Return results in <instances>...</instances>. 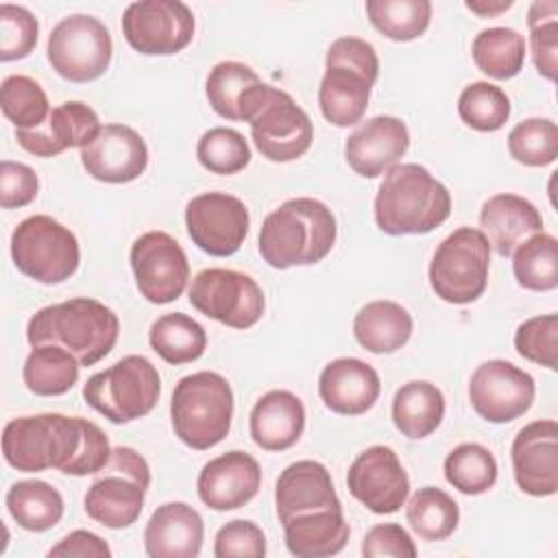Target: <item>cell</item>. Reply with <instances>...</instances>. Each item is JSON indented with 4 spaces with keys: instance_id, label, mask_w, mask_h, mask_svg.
Here are the masks:
<instances>
[{
    "instance_id": "6da1fadb",
    "label": "cell",
    "mask_w": 558,
    "mask_h": 558,
    "mask_svg": "<svg viewBox=\"0 0 558 558\" xmlns=\"http://www.w3.org/2000/svg\"><path fill=\"white\" fill-rule=\"evenodd\" d=\"M2 456L22 473L57 469L65 475H96L109 460L107 434L83 416L57 412L17 416L4 425Z\"/></svg>"
},
{
    "instance_id": "7a4b0ae2",
    "label": "cell",
    "mask_w": 558,
    "mask_h": 558,
    "mask_svg": "<svg viewBox=\"0 0 558 558\" xmlns=\"http://www.w3.org/2000/svg\"><path fill=\"white\" fill-rule=\"evenodd\" d=\"M336 235L333 211L318 198L301 196L281 203L264 218L257 246L268 266L286 270L325 259Z\"/></svg>"
},
{
    "instance_id": "3957f363",
    "label": "cell",
    "mask_w": 558,
    "mask_h": 558,
    "mask_svg": "<svg viewBox=\"0 0 558 558\" xmlns=\"http://www.w3.org/2000/svg\"><path fill=\"white\" fill-rule=\"evenodd\" d=\"M118 314L89 296H74L37 310L26 325L31 347L57 344L70 351L81 366H94L116 347Z\"/></svg>"
},
{
    "instance_id": "277c9868",
    "label": "cell",
    "mask_w": 558,
    "mask_h": 558,
    "mask_svg": "<svg viewBox=\"0 0 558 558\" xmlns=\"http://www.w3.org/2000/svg\"><path fill=\"white\" fill-rule=\"evenodd\" d=\"M451 214L449 190L418 163H395L375 196V222L386 235H423Z\"/></svg>"
},
{
    "instance_id": "5b68a950",
    "label": "cell",
    "mask_w": 558,
    "mask_h": 558,
    "mask_svg": "<svg viewBox=\"0 0 558 558\" xmlns=\"http://www.w3.org/2000/svg\"><path fill=\"white\" fill-rule=\"evenodd\" d=\"M377 74L379 59L373 44L353 35L331 41L318 87L323 118L340 129L362 122Z\"/></svg>"
},
{
    "instance_id": "8992f818",
    "label": "cell",
    "mask_w": 558,
    "mask_h": 558,
    "mask_svg": "<svg viewBox=\"0 0 558 558\" xmlns=\"http://www.w3.org/2000/svg\"><path fill=\"white\" fill-rule=\"evenodd\" d=\"M240 120L251 124V137L262 157L286 163L303 157L314 140V124L294 98L268 83L251 85L238 105Z\"/></svg>"
},
{
    "instance_id": "52a82bcc",
    "label": "cell",
    "mask_w": 558,
    "mask_h": 558,
    "mask_svg": "<svg viewBox=\"0 0 558 558\" xmlns=\"http://www.w3.org/2000/svg\"><path fill=\"white\" fill-rule=\"evenodd\" d=\"M233 390L214 371H198L177 381L170 399L174 436L190 449L205 451L222 442L231 429Z\"/></svg>"
},
{
    "instance_id": "ba28073f",
    "label": "cell",
    "mask_w": 558,
    "mask_h": 558,
    "mask_svg": "<svg viewBox=\"0 0 558 558\" xmlns=\"http://www.w3.org/2000/svg\"><path fill=\"white\" fill-rule=\"evenodd\" d=\"M148 486L150 466L146 458L133 447H111L107 464L96 473L85 493V512L109 530L129 527L144 510Z\"/></svg>"
},
{
    "instance_id": "9c48e42d",
    "label": "cell",
    "mask_w": 558,
    "mask_h": 558,
    "mask_svg": "<svg viewBox=\"0 0 558 558\" xmlns=\"http://www.w3.org/2000/svg\"><path fill=\"white\" fill-rule=\"evenodd\" d=\"M161 377L144 355H124L94 373L83 386L85 403L107 421L122 425L146 416L159 401Z\"/></svg>"
},
{
    "instance_id": "30bf717a",
    "label": "cell",
    "mask_w": 558,
    "mask_h": 558,
    "mask_svg": "<svg viewBox=\"0 0 558 558\" xmlns=\"http://www.w3.org/2000/svg\"><path fill=\"white\" fill-rule=\"evenodd\" d=\"M11 257L28 279L54 286L70 279L81 264L76 235L46 214L24 218L11 233Z\"/></svg>"
},
{
    "instance_id": "8fae6325",
    "label": "cell",
    "mask_w": 558,
    "mask_h": 558,
    "mask_svg": "<svg viewBox=\"0 0 558 558\" xmlns=\"http://www.w3.org/2000/svg\"><path fill=\"white\" fill-rule=\"evenodd\" d=\"M490 244L475 227H458L434 251L429 286L438 299L466 305L477 301L488 283Z\"/></svg>"
},
{
    "instance_id": "7c38bea8",
    "label": "cell",
    "mask_w": 558,
    "mask_h": 558,
    "mask_svg": "<svg viewBox=\"0 0 558 558\" xmlns=\"http://www.w3.org/2000/svg\"><path fill=\"white\" fill-rule=\"evenodd\" d=\"M111 35L94 15H68L57 22L48 35V63L70 83H89L100 78L111 63Z\"/></svg>"
},
{
    "instance_id": "4fadbf2b",
    "label": "cell",
    "mask_w": 558,
    "mask_h": 558,
    "mask_svg": "<svg viewBox=\"0 0 558 558\" xmlns=\"http://www.w3.org/2000/svg\"><path fill=\"white\" fill-rule=\"evenodd\" d=\"M190 303L211 320L233 329L253 327L266 307L259 283L231 268H205L190 286Z\"/></svg>"
},
{
    "instance_id": "5bb4252c",
    "label": "cell",
    "mask_w": 558,
    "mask_h": 558,
    "mask_svg": "<svg viewBox=\"0 0 558 558\" xmlns=\"http://www.w3.org/2000/svg\"><path fill=\"white\" fill-rule=\"evenodd\" d=\"M122 35L140 54H174L194 37V13L181 0L131 2L122 15Z\"/></svg>"
},
{
    "instance_id": "9a60e30c",
    "label": "cell",
    "mask_w": 558,
    "mask_h": 558,
    "mask_svg": "<svg viewBox=\"0 0 558 558\" xmlns=\"http://www.w3.org/2000/svg\"><path fill=\"white\" fill-rule=\"evenodd\" d=\"M131 268L140 294L166 305L177 301L190 279V262L181 244L166 231H146L131 244Z\"/></svg>"
},
{
    "instance_id": "2e32d148",
    "label": "cell",
    "mask_w": 558,
    "mask_h": 558,
    "mask_svg": "<svg viewBox=\"0 0 558 558\" xmlns=\"http://www.w3.org/2000/svg\"><path fill=\"white\" fill-rule=\"evenodd\" d=\"M251 216L246 205L227 192H205L185 205L190 240L211 257H229L246 240Z\"/></svg>"
},
{
    "instance_id": "e0dca14e",
    "label": "cell",
    "mask_w": 558,
    "mask_h": 558,
    "mask_svg": "<svg viewBox=\"0 0 558 558\" xmlns=\"http://www.w3.org/2000/svg\"><path fill=\"white\" fill-rule=\"evenodd\" d=\"M534 395L532 375L508 360L482 362L469 379L471 408L488 423H510L523 416Z\"/></svg>"
},
{
    "instance_id": "ac0fdd59",
    "label": "cell",
    "mask_w": 558,
    "mask_h": 558,
    "mask_svg": "<svg viewBox=\"0 0 558 558\" xmlns=\"http://www.w3.org/2000/svg\"><path fill=\"white\" fill-rule=\"evenodd\" d=\"M347 488L371 512L392 514L408 499L410 477L390 447L373 445L351 462Z\"/></svg>"
},
{
    "instance_id": "d6986e66",
    "label": "cell",
    "mask_w": 558,
    "mask_h": 558,
    "mask_svg": "<svg viewBox=\"0 0 558 558\" xmlns=\"http://www.w3.org/2000/svg\"><path fill=\"white\" fill-rule=\"evenodd\" d=\"M517 486L532 497H549L558 490V423L541 418L527 423L510 447Z\"/></svg>"
},
{
    "instance_id": "ffe728a7",
    "label": "cell",
    "mask_w": 558,
    "mask_h": 558,
    "mask_svg": "<svg viewBox=\"0 0 558 558\" xmlns=\"http://www.w3.org/2000/svg\"><path fill=\"white\" fill-rule=\"evenodd\" d=\"M81 163L87 174L102 183H129L144 174L148 146L144 137L120 122L100 126L98 135L81 148Z\"/></svg>"
},
{
    "instance_id": "44dd1931",
    "label": "cell",
    "mask_w": 558,
    "mask_h": 558,
    "mask_svg": "<svg viewBox=\"0 0 558 558\" xmlns=\"http://www.w3.org/2000/svg\"><path fill=\"white\" fill-rule=\"evenodd\" d=\"M410 146V133L401 118L375 116L355 126L344 142V159L364 179L386 174Z\"/></svg>"
},
{
    "instance_id": "7402d4cb",
    "label": "cell",
    "mask_w": 558,
    "mask_h": 558,
    "mask_svg": "<svg viewBox=\"0 0 558 558\" xmlns=\"http://www.w3.org/2000/svg\"><path fill=\"white\" fill-rule=\"evenodd\" d=\"M262 486L257 460L240 449L211 458L198 473L196 490L201 501L218 512L246 506Z\"/></svg>"
},
{
    "instance_id": "603a6c76",
    "label": "cell",
    "mask_w": 558,
    "mask_h": 558,
    "mask_svg": "<svg viewBox=\"0 0 558 558\" xmlns=\"http://www.w3.org/2000/svg\"><path fill=\"white\" fill-rule=\"evenodd\" d=\"M100 126L98 113L89 105L81 100H65L50 109L41 126L15 131V140L35 157H54L68 148L87 146L98 135Z\"/></svg>"
},
{
    "instance_id": "cb8c5ba5",
    "label": "cell",
    "mask_w": 558,
    "mask_h": 558,
    "mask_svg": "<svg viewBox=\"0 0 558 558\" xmlns=\"http://www.w3.org/2000/svg\"><path fill=\"white\" fill-rule=\"evenodd\" d=\"M275 508L279 523L283 525L292 517L342 508L331 473L323 462L296 460L288 464L275 482Z\"/></svg>"
},
{
    "instance_id": "d4e9b609",
    "label": "cell",
    "mask_w": 558,
    "mask_h": 558,
    "mask_svg": "<svg viewBox=\"0 0 558 558\" xmlns=\"http://www.w3.org/2000/svg\"><path fill=\"white\" fill-rule=\"evenodd\" d=\"M379 392L381 381L377 371L357 357H336L318 377V395L336 414H364L375 405Z\"/></svg>"
},
{
    "instance_id": "484cf974",
    "label": "cell",
    "mask_w": 558,
    "mask_h": 558,
    "mask_svg": "<svg viewBox=\"0 0 558 558\" xmlns=\"http://www.w3.org/2000/svg\"><path fill=\"white\" fill-rule=\"evenodd\" d=\"M203 536L201 514L183 501H168L150 514L144 527V549L150 558H196Z\"/></svg>"
},
{
    "instance_id": "4316f807",
    "label": "cell",
    "mask_w": 558,
    "mask_h": 558,
    "mask_svg": "<svg viewBox=\"0 0 558 558\" xmlns=\"http://www.w3.org/2000/svg\"><path fill=\"white\" fill-rule=\"evenodd\" d=\"M480 227L490 248L501 257H510L523 240L543 231V218L527 198L504 192L482 205Z\"/></svg>"
},
{
    "instance_id": "83f0119b",
    "label": "cell",
    "mask_w": 558,
    "mask_h": 558,
    "mask_svg": "<svg viewBox=\"0 0 558 558\" xmlns=\"http://www.w3.org/2000/svg\"><path fill=\"white\" fill-rule=\"evenodd\" d=\"M251 438L264 451H286L305 429L303 401L290 390H268L248 414Z\"/></svg>"
},
{
    "instance_id": "f1b7e54d",
    "label": "cell",
    "mask_w": 558,
    "mask_h": 558,
    "mask_svg": "<svg viewBox=\"0 0 558 558\" xmlns=\"http://www.w3.org/2000/svg\"><path fill=\"white\" fill-rule=\"evenodd\" d=\"M286 547L296 558H327L344 549L349 523L342 508H329L292 517L283 523Z\"/></svg>"
},
{
    "instance_id": "f546056e",
    "label": "cell",
    "mask_w": 558,
    "mask_h": 558,
    "mask_svg": "<svg viewBox=\"0 0 558 558\" xmlns=\"http://www.w3.org/2000/svg\"><path fill=\"white\" fill-rule=\"evenodd\" d=\"M412 314L397 301L379 299L362 305L353 318L357 344L371 353H395L410 340Z\"/></svg>"
},
{
    "instance_id": "4dcf8cb0",
    "label": "cell",
    "mask_w": 558,
    "mask_h": 558,
    "mask_svg": "<svg viewBox=\"0 0 558 558\" xmlns=\"http://www.w3.org/2000/svg\"><path fill=\"white\" fill-rule=\"evenodd\" d=\"M445 416V397L432 381L414 379L403 384L392 397V423L410 440L427 438Z\"/></svg>"
},
{
    "instance_id": "1f68e13d",
    "label": "cell",
    "mask_w": 558,
    "mask_h": 558,
    "mask_svg": "<svg viewBox=\"0 0 558 558\" xmlns=\"http://www.w3.org/2000/svg\"><path fill=\"white\" fill-rule=\"evenodd\" d=\"M4 504L13 521L26 532H46L54 527L65 510L61 493L44 480H22L11 484Z\"/></svg>"
},
{
    "instance_id": "d6a6232c",
    "label": "cell",
    "mask_w": 558,
    "mask_h": 558,
    "mask_svg": "<svg viewBox=\"0 0 558 558\" xmlns=\"http://www.w3.org/2000/svg\"><path fill=\"white\" fill-rule=\"evenodd\" d=\"M78 373L81 364L70 351L57 344H41L33 347L28 353L22 368V379L24 386L37 397H59L78 381Z\"/></svg>"
},
{
    "instance_id": "836d02e7",
    "label": "cell",
    "mask_w": 558,
    "mask_h": 558,
    "mask_svg": "<svg viewBox=\"0 0 558 558\" xmlns=\"http://www.w3.org/2000/svg\"><path fill=\"white\" fill-rule=\"evenodd\" d=\"M150 349L168 364H187L198 360L207 347V333L198 320L183 312L159 316L148 331Z\"/></svg>"
},
{
    "instance_id": "e575fe53",
    "label": "cell",
    "mask_w": 558,
    "mask_h": 558,
    "mask_svg": "<svg viewBox=\"0 0 558 558\" xmlns=\"http://www.w3.org/2000/svg\"><path fill=\"white\" fill-rule=\"evenodd\" d=\"M473 63L490 78L508 81L523 70L525 39L519 31L508 26L484 28L471 44Z\"/></svg>"
},
{
    "instance_id": "d590c367",
    "label": "cell",
    "mask_w": 558,
    "mask_h": 558,
    "mask_svg": "<svg viewBox=\"0 0 558 558\" xmlns=\"http://www.w3.org/2000/svg\"><path fill=\"white\" fill-rule=\"evenodd\" d=\"M405 519L418 538L445 541L456 532L460 510L453 497L442 488L423 486L408 499Z\"/></svg>"
},
{
    "instance_id": "8d00e7d4",
    "label": "cell",
    "mask_w": 558,
    "mask_h": 558,
    "mask_svg": "<svg viewBox=\"0 0 558 558\" xmlns=\"http://www.w3.org/2000/svg\"><path fill=\"white\" fill-rule=\"evenodd\" d=\"M512 257L514 279L521 288L532 292H549L558 286V242L554 235L541 231L523 240Z\"/></svg>"
},
{
    "instance_id": "74e56055",
    "label": "cell",
    "mask_w": 558,
    "mask_h": 558,
    "mask_svg": "<svg viewBox=\"0 0 558 558\" xmlns=\"http://www.w3.org/2000/svg\"><path fill=\"white\" fill-rule=\"evenodd\" d=\"M442 471L445 480L462 495H482L497 482V460L480 442H462L451 449Z\"/></svg>"
},
{
    "instance_id": "f35d334b",
    "label": "cell",
    "mask_w": 558,
    "mask_h": 558,
    "mask_svg": "<svg viewBox=\"0 0 558 558\" xmlns=\"http://www.w3.org/2000/svg\"><path fill=\"white\" fill-rule=\"evenodd\" d=\"M371 24L392 41L421 37L432 20L429 0H366Z\"/></svg>"
},
{
    "instance_id": "ab89813d",
    "label": "cell",
    "mask_w": 558,
    "mask_h": 558,
    "mask_svg": "<svg viewBox=\"0 0 558 558\" xmlns=\"http://www.w3.org/2000/svg\"><path fill=\"white\" fill-rule=\"evenodd\" d=\"M0 105L15 131L37 129L46 122L50 107L41 85L24 74H11L0 85Z\"/></svg>"
},
{
    "instance_id": "60d3db41",
    "label": "cell",
    "mask_w": 558,
    "mask_h": 558,
    "mask_svg": "<svg viewBox=\"0 0 558 558\" xmlns=\"http://www.w3.org/2000/svg\"><path fill=\"white\" fill-rule=\"evenodd\" d=\"M460 120L482 133L499 131L510 118V98L506 92L488 81H475L460 92Z\"/></svg>"
},
{
    "instance_id": "b9f144b4",
    "label": "cell",
    "mask_w": 558,
    "mask_h": 558,
    "mask_svg": "<svg viewBox=\"0 0 558 558\" xmlns=\"http://www.w3.org/2000/svg\"><path fill=\"white\" fill-rule=\"evenodd\" d=\"M259 81L262 78L257 76V72L251 65H246L242 61H220L207 74L205 94H207L211 109L220 118L238 122L240 120L238 105H240L242 94Z\"/></svg>"
},
{
    "instance_id": "7bdbcfd3",
    "label": "cell",
    "mask_w": 558,
    "mask_h": 558,
    "mask_svg": "<svg viewBox=\"0 0 558 558\" xmlns=\"http://www.w3.org/2000/svg\"><path fill=\"white\" fill-rule=\"evenodd\" d=\"M508 153L517 163L543 168L558 157V126L549 118H527L508 133Z\"/></svg>"
},
{
    "instance_id": "ee69618b",
    "label": "cell",
    "mask_w": 558,
    "mask_h": 558,
    "mask_svg": "<svg viewBox=\"0 0 558 558\" xmlns=\"http://www.w3.org/2000/svg\"><path fill=\"white\" fill-rule=\"evenodd\" d=\"M198 163L214 174H235L251 161V148L244 135L229 126L205 131L196 144Z\"/></svg>"
},
{
    "instance_id": "f6af8a7d",
    "label": "cell",
    "mask_w": 558,
    "mask_h": 558,
    "mask_svg": "<svg viewBox=\"0 0 558 558\" xmlns=\"http://www.w3.org/2000/svg\"><path fill=\"white\" fill-rule=\"evenodd\" d=\"M530 50L536 72L554 81L558 65V2L538 0L527 11Z\"/></svg>"
},
{
    "instance_id": "bcb514c9",
    "label": "cell",
    "mask_w": 558,
    "mask_h": 558,
    "mask_svg": "<svg viewBox=\"0 0 558 558\" xmlns=\"http://www.w3.org/2000/svg\"><path fill=\"white\" fill-rule=\"evenodd\" d=\"M514 349L521 357L556 371L558 364V316L543 314L523 320L514 331Z\"/></svg>"
},
{
    "instance_id": "7dc6e473",
    "label": "cell",
    "mask_w": 558,
    "mask_h": 558,
    "mask_svg": "<svg viewBox=\"0 0 558 558\" xmlns=\"http://www.w3.org/2000/svg\"><path fill=\"white\" fill-rule=\"evenodd\" d=\"M39 24L35 15L11 2L0 4V61H17L33 52L37 46Z\"/></svg>"
},
{
    "instance_id": "c3c4849f",
    "label": "cell",
    "mask_w": 558,
    "mask_h": 558,
    "mask_svg": "<svg viewBox=\"0 0 558 558\" xmlns=\"http://www.w3.org/2000/svg\"><path fill=\"white\" fill-rule=\"evenodd\" d=\"M216 558H262L266 556V536L262 527L246 519L225 523L214 538Z\"/></svg>"
},
{
    "instance_id": "681fc988",
    "label": "cell",
    "mask_w": 558,
    "mask_h": 558,
    "mask_svg": "<svg viewBox=\"0 0 558 558\" xmlns=\"http://www.w3.org/2000/svg\"><path fill=\"white\" fill-rule=\"evenodd\" d=\"M39 192V179L26 163L4 159L0 163V205L2 209L24 207L35 201Z\"/></svg>"
},
{
    "instance_id": "f907efd6",
    "label": "cell",
    "mask_w": 558,
    "mask_h": 558,
    "mask_svg": "<svg viewBox=\"0 0 558 558\" xmlns=\"http://www.w3.org/2000/svg\"><path fill=\"white\" fill-rule=\"evenodd\" d=\"M364 558H414L416 545L412 536L399 523H377L373 525L362 541Z\"/></svg>"
},
{
    "instance_id": "816d5d0a",
    "label": "cell",
    "mask_w": 558,
    "mask_h": 558,
    "mask_svg": "<svg viewBox=\"0 0 558 558\" xmlns=\"http://www.w3.org/2000/svg\"><path fill=\"white\" fill-rule=\"evenodd\" d=\"M50 558H109L111 547L89 530H74L48 549Z\"/></svg>"
},
{
    "instance_id": "f5cc1de1",
    "label": "cell",
    "mask_w": 558,
    "mask_h": 558,
    "mask_svg": "<svg viewBox=\"0 0 558 558\" xmlns=\"http://www.w3.org/2000/svg\"><path fill=\"white\" fill-rule=\"evenodd\" d=\"M464 7L473 13H477L480 17H493L499 15L504 11H508L512 7V0H497V2H486V0H466Z\"/></svg>"
}]
</instances>
